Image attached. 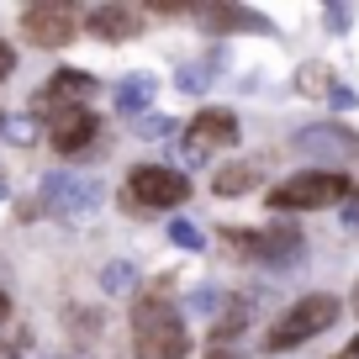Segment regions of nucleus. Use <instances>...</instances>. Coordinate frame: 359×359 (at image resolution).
<instances>
[{
  "instance_id": "obj_9",
  "label": "nucleus",
  "mask_w": 359,
  "mask_h": 359,
  "mask_svg": "<svg viewBox=\"0 0 359 359\" xmlns=\"http://www.w3.org/2000/svg\"><path fill=\"white\" fill-rule=\"evenodd\" d=\"M302 154L312 158H327V164H344V158H359V133H348V127L338 122H323V127H302V133L291 137Z\"/></svg>"
},
{
  "instance_id": "obj_12",
  "label": "nucleus",
  "mask_w": 359,
  "mask_h": 359,
  "mask_svg": "<svg viewBox=\"0 0 359 359\" xmlns=\"http://www.w3.org/2000/svg\"><path fill=\"white\" fill-rule=\"evenodd\" d=\"M95 137V111H85V106H74V111H64V116H53V148L58 154H79V148Z\"/></svg>"
},
{
  "instance_id": "obj_26",
  "label": "nucleus",
  "mask_w": 359,
  "mask_h": 359,
  "mask_svg": "<svg viewBox=\"0 0 359 359\" xmlns=\"http://www.w3.org/2000/svg\"><path fill=\"white\" fill-rule=\"evenodd\" d=\"M333 359H359V338H354V344H348V348H338Z\"/></svg>"
},
{
  "instance_id": "obj_21",
  "label": "nucleus",
  "mask_w": 359,
  "mask_h": 359,
  "mask_svg": "<svg viewBox=\"0 0 359 359\" xmlns=\"http://www.w3.org/2000/svg\"><path fill=\"white\" fill-rule=\"evenodd\" d=\"M137 137H175V116H164V111H148L143 122H137Z\"/></svg>"
},
{
  "instance_id": "obj_15",
  "label": "nucleus",
  "mask_w": 359,
  "mask_h": 359,
  "mask_svg": "<svg viewBox=\"0 0 359 359\" xmlns=\"http://www.w3.org/2000/svg\"><path fill=\"white\" fill-rule=\"evenodd\" d=\"M296 90H302V95H333V69L327 64H302Z\"/></svg>"
},
{
  "instance_id": "obj_11",
  "label": "nucleus",
  "mask_w": 359,
  "mask_h": 359,
  "mask_svg": "<svg viewBox=\"0 0 359 359\" xmlns=\"http://www.w3.org/2000/svg\"><path fill=\"white\" fill-rule=\"evenodd\" d=\"M90 90H95V79L85 74V69H58L53 79H48V90L37 95V111H53V116H64V111H74V101H85Z\"/></svg>"
},
{
  "instance_id": "obj_22",
  "label": "nucleus",
  "mask_w": 359,
  "mask_h": 359,
  "mask_svg": "<svg viewBox=\"0 0 359 359\" xmlns=\"http://www.w3.org/2000/svg\"><path fill=\"white\" fill-rule=\"evenodd\" d=\"M22 348H27L22 327H0V359H22Z\"/></svg>"
},
{
  "instance_id": "obj_2",
  "label": "nucleus",
  "mask_w": 359,
  "mask_h": 359,
  "mask_svg": "<svg viewBox=\"0 0 359 359\" xmlns=\"http://www.w3.org/2000/svg\"><path fill=\"white\" fill-rule=\"evenodd\" d=\"M348 196V175L338 169H302V175L280 180L269 191V206L275 212H317V206H338Z\"/></svg>"
},
{
  "instance_id": "obj_8",
  "label": "nucleus",
  "mask_w": 359,
  "mask_h": 359,
  "mask_svg": "<svg viewBox=\"0 0 359 359\" xmlns=\"http://www.w3.org/2000/svg\"><path fill=\"white\" fill-rule=\"evenodd\" d=\"M233 143H238V116L227 111V106H206V111L191 122V133H185V154L191 158H206V154L233 148Z\"/></svg>"
},
{
  "instance_id": "obj_23",
  "label": "nucleus",
  "mask_w": 359,
  "mask_h": 359,
  "mask_svg": "<svg viewBox=\"0 0 359 359\" xmlns=\"http://www.w3.org/2000/svg\"><path fill=\"white\" fill-rule=\"evenodd\" d=\"M191 306L196 312H217V306H222V291H217V285H201V291H191Z\"/></svg>"
},
{
  "instance_id": "obj_19",
  "label": "nucleus",
  "mask_w": 359,
  "mask_h": 359,
  "mask_svg": "<svg viewBox=\"0 0 359 359\" xmlns=\"http://www.w3.org/2000/svg\"><path fill=\"white\" fill-rule=\"evenodd\" d=\"M169 238H175L185 254H201V248H206V233L196 222H169Z\"/></svg>"
},
{
  "instance_id": "obj_14",
  "label": "nucleus",
  "mask_w": 359,
  "mask_h": 359,
  "mask_svg": "<svg viewBox=\"0 0 359 359\" xmlns=\"http://www.w3.org/2000/svg\"><path fill=\"white\" fill-rule=\"evenodd\" d=\"M259 185V169L254 164H222L212 175V191L217 196H243V191H254Z\"/></svg>"
},
{
  "instance_id": "obj_4",
  "label": "nucleus",
  "mask_w": 359,
  "mask_h": 359,
  "mask_svg": "<svg viewBox=\"0 0 359 359\" xmlns=\"http://www.w3.org/2000/svg\"><path fill=\"white\" fill-rule=\"evenodd\" d=\"M127 201L137 212H158V206H185L191 201V180L169 164H137L127 175Z\"/></svg>"
},
{
  "instance_id": "obj_27",
  "label": "nucleus",
  "mask_w": 359,
  "mask_h": 359,
  "mask_svg": "<svg viewBox=\"0 0 359 359\" xmlns=\"http://www.w3.org/2000/svg\"><path fill=\"white\" fill-rule=\"evenodd\" d=\"M6 312H11V302H6V296H0V317H6Z\"/></svg>"
},
{
  "instance_id": "obj_13",
  "label": "nucleus",
  "mask_w": 359,
  "mask_h": 359,
  "mask_svg": "<svg viewBox=\"0 0 359 359\" xmlns=\"http://www.w3.org/2000/svg\"><path fill=\"white\" fill-rule=\"evenodd\" d=\"M158 79L154 74H127L122 85H116V111H143L148 101H154Z\"/></svg>"
},
{
  "instance_id": "obj_16",
  "label": "nucleus",
  "mask_w": 359,
  "mask_h": 359,
  "mask_svg": "<svg viewBox=\"0 0 359 359\" xmlns=\"http://www.w3.org/2000/svg\"><path fill=\"white\" fill-rule=\"evenodd\" d=\"M201 22L206 27H259V16L254 11H238V6H206Z\"/></svg>"
},
{
  "instance_id": "obj_10",
  "label": "nucleus",
  "mask_w": 359,
  "mask_h": 359,
  "mask_svg": "<svg viewBox=\"0 0 359 359\" xmlns=\"http://www.w3.org/2000/svg\"><path fill=\"white\" fill-rule=\"evenodd\" d=\"M85 27L101 43H133L143 32V11L137 6H95V11H85Z\"/></svg>"
},
{
  "instance_id": "obj_20",
  "label": "nucleus",
  "mask_w": 359,
  "mask_h": 359,
  "mask_svg": "<svg viewBox=\"0 0 359 359\" xmlns=\"http://www.w3.org/2000/svg\"><path fill=\"white\" fill-rule=\"evenodd\" d=\"M206 85H212V64H185L180 69V90L196 95V90H206Z\"/></svg>"
},
{
  "instance_id": "obj_25",
  "label": "nucleus",
  "mask_w": 359,
  "mask_h": 359,
  "mask_svg": "<svg viewBox=\"0 0 359 359\" xmlns=\"http://www.w3.org/2000/svg\"><path fill=\"white\" fill-rule=\"evenodd\" d=\"M327 27H333V32H338V27H348V11H344V6H327Z\"/></svg>"
},
{
  "instance_id": "obj_5",
  "label": "nucleus",
  "mask_w": 359,
  "mask_h": 359,
  "mask_svg": "<svg viewBox=\"0 0 359 359\" xmlns=\"http://www.w3.org/2000/svg\"><path fill=\"white\" fill-rule=\"evenodd\" d=\"M37 206L43 212H58V217H90L95 206H101V180L90 175H69V169H58V175H48L43 196H37Z\"/></svg>"
},
{
  "instance_id": "obj_24",
  "label": "nucleus",
  "mask_w": 359,
  "mask_h": 359,
  "mask_svg": "<svg viewBox=\"0 0 359 359\" xmlns=\"http://www.w3.org/2000/svg\"><path fill=\"white\" fill-rule=\"evenodd\" d=\"M11 69H16V53H11V43L0 37V79H11Z\"/></svg>"
},
{
  "instance_id": "obj_6",
  "label": "nucleus",
  "mask_w": 359,
  "mask_h": 359,
  "mask_svg": "<svg viewBox=\"0 0 359 359\" xmlns=\"http://www.w3.org/2000/svg\"><path fill=\"white\" fill-rule=\"evenodd\" d=\"M22 32H27V43H37V48H64V43H74V32H79V11L74 6H58V0H37V6L22 11Z\"/></svg>"
},
{
  "instance_id": "obj_31",
  "label": "nucleus",
  "mask_w": 359,
  "mask_h": 359,
  "mask_svg": "<svg viewBox=\"0 0 359 359\" xmlns=\"http://www.w3.org/2000/svg\"><path fill=\"white\" fill-rule=\"evenodd\" d=\"M53 359H58V354H53Z\"/></svg>"
},
{
  "instance_id": "obj_28",
  "label": "nucleus",
  "mask_w": 359,
  "mask_h": 359,
  "mask_svg": "<svg viewBox=\"0 0 359 359\" xmlns=\"http://www.w3.org/2000/svg\"><path fill=\"white\" fill-rule=\"evenodd\" d=\"M212 359H238V354H222V348H217V354H212Z\"/></svg>"
},
{
  "instance_id": "obj_30",
  "label": "nucleus",
  "mask_w": 359,
  "mask_h": 359,
  "mask_svg": "<svg viewBox=\"0 0 359 359\" xmlns=\"http://www.w3.org/2000/svg\"><path fill=\"white\" fill-rule=\"evenodd\" d=\"M0 122H6V116H0Z\"/></svg>"
},
{
  "instance_id": "obj_1",
  "label": "nucleus",
  "mask_w": 359,
  "mask_h": 359,
  "mask_svg": "<svg viewBox=\"0 0 359 359\" xmlns=\"http://www.w3.org/2000/svg\"><path fill=\"white\" fill-rule=\"evenodd\" d=\"M133 344H137V359H185L191 354V333H185L180 312L154 285L133 302Z\"/></svg>"
},
{
  "instance_id": "obj_29",
  "label": "nucleus",
  "mask_w": 359,
  "mask_h": 359,
  "mask_svg": "<svg viewBox=\"0 0 359 359\" xmlns=\"http://www.w3.org/2000/svg\"><path fill=\"white\" fill-rule=\"evenodd\" d=\"M354 312H359V285H354Z\"/></svg>"
},
{
  "instance_id": "obj_7",
  "label": "nucleus",
  "mask_w": 359,
  "mask_h": 359,
  "mask_svg": "<svg viewBox=\"0 0 359 359\" xmlns=\"http://www.w3.org/2000/svg\"><path fill=\"white\" fill-rule=\"evenodd\" d=\"M227 243H238V254L264 259V264H296V259H302V233L285 227V222L264 227V233H238V227H227Z\"/></svg>"
},
{
  "instance_id": "obj_3",
  "label": "nucleus",
  "mask_w": 359,
  "mask_h": 359,
  "mask_svg": "<svg viewBox=\"0 0 359 359\" xmlns=\"http://www.w3.org/2000/svg\"><path fill=\"white\" fill-rule=\"evenodd\" d=\"M333 323H338V302H333V296H323V291H312V296H302V302H296L291 312L280 317V323L269 327L264 348H269V354H285V348H302L306 338L327 333Z\"/></svg>"
},
{
  "instance_id": "obj_17",
  "label": "nucleus",
  "mask_w": 359,
  "mask_h": 359,
  "mask_svg": "<svg viewBox=\"0 0 359 359\" xmlns=\"http://www.w3.org/2000/svg\"><path fill=\"white\" fill-rule=\"evenodd\" d=\"M64 327L69 333L79 327V338H95L101 333V312H90V306H64Z\"/></svg>"
},
{
  "instance_id": "obj_18",
  "label": "nucleus",
  "mask_w": 359,
  "mask_h": 359,
  "mask_svg": "<svg viewBox=\"0 0 359 359\" xmlns=\"http://www.w3.org/2000/svg\"><path fill=\"white\" fill-rule=\"evenodd\" d=\"M101 285H106V291H133V285H137V269L127 264V259H116V264L101 269Z\"/></svg>"
}]
</instances>
